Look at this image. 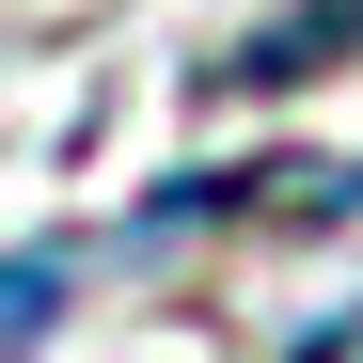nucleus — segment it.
Wrapping results in <instances>:
<instances>
[{"instance_id":"nucleus-1","label":"nucleus","mask_w":363,"mask_h":363,"mask_svg":"<svg viewBox=\"0 0 363 363\" xmlns=\"http://www.w3.org/2000/svg\"><path fill=\"white\" fill-rule=\"evenodd\" d=\"M347 32H363V0H316V16H284V32H253V48H237V64H221V95H284V79H316Z\"/></svg>"},{"instance_id":"nucleus-2","label":"nucleus","mask_w":363,"mask_h":363,"mask_svg":"<svg viewBox=\"0 0 363 363\" xmlns=\"http://www.w3.org/2000/svg\"><path fill=\"white\" fill-rule=\"evenodd\" d=\"M48 332H64V253H16L0 269V363H32Z\"/></svg>"}]
</instances>
